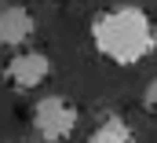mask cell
<instances>
[{
    "mask_svg": "<svg viewBox=\"0 0 157 143\" xmlns=\"http://www.w3.org/2000/svg\"><path fill=\"white\" fill-rule=\"evenodd\" d=\"M51 77V59L44 51H15L4 66V81L18 92H33Z\"/></svg>",
    "mask_w": 157,
    "mask_h": 143,
    "instance_id": "3957f363",
    "label": "cell"
},
{
    "mask_svg": "<svg viewBox=\"0 0 157 143\" xmlns=\"http://www.w3.org/2000/svg\"><path fill=\"white\" fill-rule=\"evenodd\" d=\"M84 143H139V136L121 114H106V117H99V125L88 132Z\"/></svg>",
    "mask_w": 157,
    "mask_h": 143,
    "instance_id": "5b68a950",
    "label": "cell"
},
{
    "mask_svg": "<svg viewBox=\"0 0 157 143\" xmlns=\"http://www.w3.org/2000/svg\"><path fill=\"white\" fill-rule=\"evenodd\" d=\"M80 110L66 96H40L33 103V132L44 143H66L77 132Z\"/></svg>",
    "mask_w": 157,
    "mask_h": 143,
    "instance_id": "7a4b0ae2",
    "label": "cell"
},
{
    "mask_svg": "<svg viewBox=\"0 0 157 143\" xmlns=\"http://www.w3.org/2000/svg\"><path fill=\"white\" fill-rule=\"evenodd\" d=\"M91 44L113 66H135L157 51V22L139 4H117L91 18Z\"/></svg>",
    "mask_w": 157,
    "mask_h": 143,
    "instance_id": "6da1fadb",
    "label": "cell"
},
{
    "mask_svg": "<svg viewBox=\"0 0 157 143\" xmlns=\"http://www.w3.org/2000/svg\"><path fill=\"white\" fill-rule=\"evenodd\" d=\"M37 37V15L26 4H4L0 7V44L4 48H26Z\"/></svg>",
    "mask_w": 157,
    "mask_h": 143,
    "instance_id": "277c9868",
    "label": "cell"
},
{
    "mask_svg": "<svg viewBox=\"0 0 157 143\" xmlns=\"http://www.w3.org/2000/svg\"><path fill=\"white\" fill-rule=\"evenodd\" d=\"M4 4H7V0H0V7H4Z\"/></svg>",
    "mask_w": 157,
    "mask_h": 143,
    "instance_id": "52a82bcc",
    "label": "cell"
},
{
    "mask_svg": "<svg viewBox=\"0 0 157 143\" xmlns=\"http://www.w3.org/2000/svg\"><path fill=\"white\" fill-rule=\"evenodd\" d=\"M143 107H146V114L157 117V77H150L146 88H143Z\"/></svg>",
    "mask_w": 157,
    "mask_h": 143,
    "instance_id": "8992f818",
    "label": "cell"
}]
</instances>
